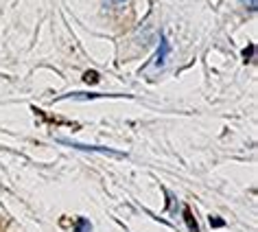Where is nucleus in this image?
Returning a JSON list of instances; mask_svg holds the SVG:
<instances>
[{"instance_id":"1","label":"nucleus","mask_w":258,"mask_h":232,"mask_svg":"<svg viewBox=\"0 0 258 232\" xmlns=\"http://www.w3.org/2000/svg\"><path fill=\"white\" fill-rule=\"evenodd\" d=\"M59 143L73 147V149H81V151H90V153H103V156H114V158H125L122 151H114V149H107V147H96V145H83V143H73L68 138H59Z\"/></svg>"},{"instance_id":"2","label":"nucleus","mask_w":258,"mask_h":232,"mask_svg":"<svg viewBox=\"0 0 258 232\" xmlns=\"http://www.w3.org/2000/svg\"><path fill=\"white\" fill-rule=\"evenodd\" d=\"M171 53V46H169V40H166V35L160 37V48H158V53H156V60H153V66L160 68V66H164V62H166V57H169Z\"/></svg>"},{"instance_id":"3","label":"nucleus","mask_w":258,"mask_h":232,"mask_svg":"<svg viewBox=\"0 0 258 232\" xmlns=\"http://www.w3.org/2000/svg\"><path fill=\"white\" fill-rule=\"evenodd\" d=\"M105 94H92V92H73V94H68V96H61V99H103Z\"/></svg>"},{"instance_id":"4","label":"nucleus","mask_w":258,"mask_h":232,"mask_svg":"<svg viewBox=\"0 0 258 232\" xmlns=\"http://www.w3.org/2000/svg\"><path fill=\"white\" fill-rule=\"evenodd\" d=\"M92 230V223L88 221V219H77V223H75V232H90Z\"/></svg>"},{"instance_id":"5","label":"nucleus","mask_w":258,"mask_h":232,"mask_svg":"<svg viewBox=\"0 0 258 232\" xmlns=\"http://www.w3.org/2000/svg\"><path fill=\"white\" fill-rule=\"evenodd\" d=\"M184 219H186V225H188V230H190V232H199V225H197L195 219H192V215H190V210H188V208L184 210Z\"/></svg>"},{"instance_id":"6","label":"nucleus","mask_w":258,"mask_h":232,"mask_svg":"<svg viewBox=\"0 0 258 232\" xmlns=\"http://www.w3.org/2000/svg\"><path fill=\"white\" fill-rule=\"evenodd\" d=\"M83 81H86V83H99V73H96V70H92V73H86V75H83Z\"/></svg>"},{"instance_id":"7","label":"nucleus","mask_w":258,"mask_h":232,"mask_svg":"<svg viewBox=\"0 0 258 232\" xmlns=\"http://www.w3.org/2000/svg\"><path fill=\"white\" fill-rule=\"evenodd\" d=\"M210 225H212V228H223L225 221L221 217H210Z\"/></svg>"},{"instance_id":"8","label":"nucleus","mask_w":258,"mask_h":232,"mask_svg":"<svg viewBox=\"0 0 258 232\" xmlns=\"http://www.w3.org/2000/svg\"><path fill=\"white\" fill-rule=\"evenodd\" d=\"M243 5L247 7L249 11H256L258 9V0H243Z\"/></svg>"},{"instance_id":"9","label":"nucleus","mask_w":258,"mask_h":232,"mask_svg":"<svg viewBox=\"0 0 258 232\" xmlns=\"http://www.w3.org/2000/svg\"><path fill=\"white\" fill-rule=\"evenodd\" d=\"M251 53H254V46H249L247 50H245V53H243V57H245V60H249V57H251Z\"/></svg>"},{"instance_id":"10","label":"nucleus","mask_w":258,"mask_h":232,"mask_svg":"<svg viewBox=\"0 0 258 232\" xmlns=\"http://www.w3.org/2000/svg\"><path fill=\"white\" fill-rule=\"evenodd\" d=\"M109 3H112V5H116V7H120V5H125L127 0H109Z\"/></svg>"}]
</instances>
